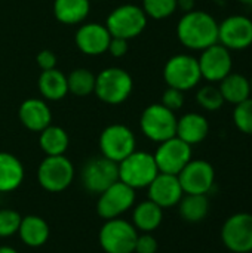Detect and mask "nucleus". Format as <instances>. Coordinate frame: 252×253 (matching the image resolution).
<instances>
[{
	"mask_svg": "<svg viewBox=\"0 0 252 253\" xmlns=\"http://www.w3.org/2000/svg\"><path fill=\"white\" fill-rule=\"evenodd\" d=\"M107 50H108L114 58H122V56H125L126 52H128V40H126V39H120V37H111Z\"/></svg>",
	"mask_w": 252,
	"mask_h": 253,
	"instance_id": "e433bc0d",
	"label": "nucleus"
},
{
	"mask_svg": "<svg viewBox=\"0 0 252 253\" xmlns=\"http://www.w3.org/2000/svg\"><path fill=\"white\" fill-rule=\"evenodd\" d=\"M82 185L92 194H101L110 185L119 181V165L113 160L101 157L89 159L80 172Z\"/></svg>",
	"mask_w": 252,
	"mask_h": 253,
	"instance_id": "9d476101",
	"label": "nucleus"
},
{
	"mask_svg": "<svg viewBox=\"0 0 252 253\" xmlns=\"http://www.w3.org/2000/svg\"><path fill=\"white\" fill-rule=\"evenodd\" d=\"M209 133V123L206 117L198 113H187L177 120L175 136L189 145H196L205 141Z\"/></svg>",
	"mask_w": 252,
	"mask_h": 253,
	"instance_id": "aec40b11",
	"label": "nucleus"
},
{
	"mask_svg": "<svg viewBox=\"0 0 252 253\" xmlns=\"http://www.w3.org/2000/svg\"><path fill=\"white\" fill-rule=\"evenodd\" d=\"M36 62L37 65L42 68V71H46V70H52L55 68L56 65V56L52 50L49 49H43L37 53L36 56Z\"/></svg>",
	"mask_w": 252,
	"mask_h": 253,
	"instance_id": "c9c22d12",
	"label": "nucleus"
},
{
	"mask_svg": "<svg viewBox=\"0 0 252 253\" xmlns=\"http://www.w3.org/2000/svg\"><path fill=\"white\" fill-rule=\"evenodd\" d=\"M101 156L117 165L137 150V139L134 132L125 125H110L100 135Z\"/></svg>",
	"mask_w": 252,
	"mask_h": 253,
	"instance_id": "6e6552de",
	"label": "nucleus"
},
{
	"mask_svg": "<svg viewBox=\"0 0 252 253\" xmlns=\"http://www.w3.org/2000/svg\"><path fill=\"white\" fill-rule=\"evenodd\" d=\"M143 10L153 19H163L171 16L178 7L177 0H143Z\"/></svg>",
	"mask_w": 252,
	"mask_h": 253,
	"instance_id": "c756f323",
	"label": "nucleus"
},
{
	"mask_svg": "<svg viewBox=\"0 0 252 253\" xmlns=\"http://www.w3.org/2000/svg\"><path fill=\"white\" fill-rule=\"evenodd\" d=\"M220 92L223 95L224 102H230L233 105H238L244 102L245 99L251 98V84L250 80L238 73L227 74L220 82Z\"/></svg>",
	"mask_w": 252,
	"mask_h": 253,
	"instance_id": "a878e982",
	"label": "nucleus"
},
{
	"mask_svg": "<svg viewBox=\"0 0 252 253\" xmlns=\"http://www.w3.org/2000/svg\"><path fill=\"white\" fill-rule=\"evenodd\" d=\"M134 89V80L131 74L119 67L104 68L95 79L97 96L110 105L125 102Z\"/></svg>",
	"mask_w": 252,
	"mask_h": 253,
	"instance_id": "f03ea898",
	"label": "nucleus"
},
{
	"mask_svg": "<svg viewBox=\"0 0 252 253\" xmlns=\"http://www.w3.org/2000/svg\"><path fill=\"white\" fill-rule=\"evenodd\" d=\"M74 179L73 163L62 156H46L37 169V181L40 187L49 193H61L67 190Z\"/></svg>",
	"mask_w": 252,
	"mask_h": 253,
	"instance_id": "423d86ee",
	"label": "nucleus"
},
{
	"mask_svg": "<svg viewBox=\"0 0 252 253\" xmlns=\"http://www.w3.org/2000/svg\"><path fill=\"white\" fill-rule=\"evenodd\" d=\"M198 62L201 68V76L208 82H221L227 74L232 73L233 67L230 50L220 43L203 49Z\"/></svg>",
	"mask_w": 252,
	"mask_h": 253,
	"instance_id": "dca6fc26",
	"label": "nucleus"
},
{
	"mask_svg": "<svg viewBox=\"0 0 252 253\" xmlns=\"http://www.w3.org/2000/svg\"><path fill=\"white\" fill-rule=\"evenodd\" d=\"M0 253H18V251L10 246H0Z\"/></svg>",
	"mask_w": 252,
	"mask_h": 253,
	"instance_id": "58836bf2",
	"label": "nucleus"
},
{
	"mask_svg": "<svg viewBox=\"0 0 252 253\" xmlns=\"http://www.w3.org/2000/svg\"><path fill=\"white\" fill-rule=\"evenodd\" d=\"M184 194H208L215 184V170L206 160H190L177 175Z\"/></svg>",
	"mask_w": 252,
	"mask_h": 253,
	"instance_id": "4468645a",
	"label": "nucleus"
},
{
	"mask_svg": "<svg viewBox=\"0 0 252 253\" xmlns=\"http://www.w3.org/2000/svg\"><path fill=\"white\" fill-rule=\"evenodd\" d=\"M242 4H247V6H252V0H239Z\"/></svg>",
	"mask_w": 252,
	"mask_h": 253,
	"instance_id": "ea45409f",
	"label": "nucleus"
},
{
	"mask_svg": "<svg viewBox=\"0 0 252 253\" xmlns=\"http://www.w3.org/2000/svg\"><path fill=\"white\" fill-rule=\"evenodd\" d=\"M153 157L160 173L178 175L192 160V145L174 136L160 142Z\"/></svg>",
	"mask_w": 252,
	"mask_h": 253,
	"instance_id": "ddd939ff",
	"label": "nucleus"
},
{
	"mask_svg": "<svg viewBox=\"0 0 252 253\" xmlns=\"http://www.w3.org/2000/svg\"><path fill=\"white\" fill-rule=\"evenodd\" d=\"M177 120L178 119L175 117V113L165 105L151 104L143 111L140 117V127L150 141L160 144L175 136Z\"/></svg>",
	"mask_w": 252,
	"mask_h": 253,
	"instance_id": "39448f33",
	"label": "nucleus"
},
{
	"mask_svg": "<svg viewBox=\"0 0 252 253\" xmlns=\"http://www.w3.org/2000/svg\"><path fill=\"white\" fill-rule=\"evenodd\" d=\"M18 236L21 242L28 248H40L43 246L50 236L49 224L37 215H27L22 216Z\"/></svg>",
	"mask_w": 252,
	"mask_h": 253,
	"instance_id": "4be33fe9",
	"label": "nucleus"
},
{
	"mask_svg": "<svg viewBox=\"0 0 252 253\" xmlns=\"http://www.w3.org/2000/svg\"><path fill=\"white\" fill-rule=\"evenodd\" d=\"M22 216L13 209H0V237L7 239L18 234Z\"/></svg>",
	"mask_w": 252,
	"mask_h": 253,
	"instance_id": "473e14b6",
	"label": "nucleus"
},
{
	"mask_svg": "<svg viewBox=\"0 0 252 253\" xmlns=\"http://www.w3.org/2000/svg\"><path fill=\"white\" fill-rule=\"evenodd\" d=\"M39 144L42 151L46 156H62L65 154L70 139L67 132L59 127V126H53L49 125L48 127H45L42 132H39Z\"/></svg>",
	"mask_w": 252,
	"mask_h": 253,
	"instance_id": "cd10ccee",
	"label": "nucleus"
},
{
	"mask_svg": "<svg viewBox=\"0 0 252 253\" xmlns=\"http://www.w3.org/2000/svg\"><path fill=\"white\" fill-rule=\"evenodd\" d=\"M19 122L31 132H42L52 122V113L48 104L39 98L25 99L18 110Z\"/></svg>",
	"mask_w": 252,
	"mask_h": 253,
	"instance_id": "6ab92c4d",
	"label": "nucleus"
},
{
	"mask_svg": "<svg viewBox=\"0 0 252 253\" xmlns=\"http://www.w3.org/2000/svg\"><path fill=\"white\" fill-rule=\"evenodd\" d=\"M111 34L104 24L88 22L79 27L76 33V44L85 55H101L107 52Z\"/></svg>",
	"mask_w": 252,
	"mask_h": 253,
	"instance_id": "a211bd4d",
	"label": "nucleus"
},
{
	"mask_svg": "<svg viewBox=\"0 0 252 253\" xmlns=\"http://www.w3.org/2000/svg\"><path fill=\"white\" fill-rule=\"evenodd\" d=\"M163 221V209L151 200L138 203L132 212V225L137 231L151 233L160 227Z\"/></svg>",
	"mask_w": 252,
	"mask_h": 253,
	"instance_id": "5701e85b",
	"label": "nucleus"
},
{
	"mask_svg": "<svg viewBox=\"0 0 252 253\" xmlns=\"http://www.w3.org/2000/svg\"><path fill=\"white\" fill-rule=\"evenodd\" d=\"M159 169L154 157L146 151H134L119 163V181L134 190L147 188L157 176Z\"/></svg>",
	"mask_w": 252,
	"mask_h": 253,
	"instance_id": "7ed1b4c3",
	"label": "nucleus"
},
{
	"mask_svg": "<svg viewBox=\"0 0 252 253\" xmlns=\"http://www.w3.org/2000/svg\"><path fill=\"white\" fill-rule=\"evenodd\" d=\"M233 122L242 133L252 135V98L245 99L235 107Z\"/></svg>",
	"mask_w": 252,
	"mask_h": 253,
	"instance_id": "2f4dec72",
	"label": "nucleus"
},
{
	"mask_svg": "<svg viewBox=\"0 0 252 253\" xmlns=\"http://www.w3.org/2000/svg\"><path fill=\"white\" fill-rule=\"evenodd\" d=\"M218 42L229 50H244L252 44V21L233 15L218 24Z\"/></svg>",
	"mask_w": 252,
	"mask_h": 253,
	"instance_id": "2eb2a0df",
	"label": "nucleus"
},
{
	"mask_svg": "<svg viewBox=\"0 0 252 253\" xmlns=\"http://www.w3.org/2000/svg\"><path fill=\"white\" fill-rule=\"evenodd\" d=\"M160 104L175 113L177 110H180L184 105V92L174 89V87H168L162 95Z\"/></svg>",
	"mask_w": 252,
	"mask_h": 253,
	"instance_id": "72a5a7b5",
	"label": "nucleus"
},
{
	"mask_svg": "<svg viewBox=\"0 0 252 253\" xmlns=\"http://www.w3.org/2000/svg\"><path fill=\"white\" fill-rule=\"evenodd\" d=\"M25 170L21 160L10 153H0V194L12 193L24 182Z\"/></svg>",
	"mask_w": 252,
	"mask_h": 253,
	"instance_id": "412c9836",
	"label": "nucleus"
},
{
	"mask_svg": "<svg viewBox=\"0 0 252 253\" xmlns=\"http://www.w3.org/2000/svg\"><path fill=\"white\" fill-rule=\"evenodd\" d=\"M177 206L180 216L190 224L202 222L209 213V200L206 194H184Z\"/></svg>",
	"mask_w": 252,
	"mask_h": 253,
	"instance_id": "bb28decb",
	"label": "nucleus"
},
{
	"mask_svg": "<svg viewBox=\"0 0 252 253\" xmlns=\"http://www.w3.org/2000/svg\"><path fill=\"white\" fill-rule=\"evenodd\" d=\"M196 101L202 108H205L208 111H217L224 104V99H223L220 89L212 86V84H206V86L201 87L198 90Z\"/></svg>",
	"mask_w": 252,
	"mask_h": 253,
	"instance_id": "7c9ffc66",
	"label": "nucleus"
},
{
	"mask_svg": "<svg viewBox=\"0 0 252 253\" xmlns=\"http://www.w3.org/2000/svg\"><path fill=\"white\" fill-rule=\"evenodd\" d=\"M147 190H149V200L154 202L162 209H169L177 206L181 197L184 196L178 176L169 173H160V172L151 181Z\"/></svg>",
	"mask_w": 252,
	"mask_h": 253,
	"instance_id": "f3484780",
	"label": "nucleus"
},
{
	"mask_svg": "<svg viewBox=\"0 0 252 253\" xmlns=\"http://www.w3.org/2000/svg\"><path fill=\"white\" fill-rule=\"evenodd\" d=\"M138 237L132 222L114 218L104 222L100 230L98 240L105 253H134Z\"/></svg>",
	"mask_w": 252,
	"mask_h": 253,
	"instance_id": "0eeeda50",
	"label": "nucleus"
},
{
	"mask_svg": "<svg viewBox=\"0 0 252 253\" xmlns=\"http://www.w3.org/2000/svg\"><path fill=\"white\" fill-rule=\"evenodd\" d=\"M157 248L159 246L156 237H153L151 233H143L137 237L134 253H156Z\"/></svg>",
	"mask_w": 252,
	"mask_h": 253,
	"instance_id": "f704fd0d",
	"label": "nucleus"
},
{
	"mask_svg": "<svg viewBox=\"0 0 252 253\" xmlns=\"http://www.w3.org/2000/svg\"><path fill=\"white\" fill-rule=\"evenodd\" d=\"M147 25V15L141 6L137 4H120L110 12L105 21V27L111 37L135 39L140 36Z\"/></svg>",
	"mask_w": 252,
	"mask_h": 253,
	"instance_id": "20e7f679",
	"label": "nucleus"
},
{
	"mask_svg": "<svg viewBox=\"0 0 252 253\" xmlns=\"http://www.w3.org/2000/svg\"><path fill=\"white\" fill-rule=\"evenodd\" d=\"M37 86L43 98L49 101H59L68 93L67 76L56 68L42 71Z\"/></svg>",
	"mask_w": 252,
	"mask_h": 253,
	"instance_id": "393cba45",
	"label": "nucleus"
},
{
	"mask_svg": "<svg viewBox=\"0 0 252 253\" xmlns=\"http://www.w3.org/2000/svg\"><path fill=\"white\" fill-rule=\"evenodd\" d=\"M250 84H251V93H252V77H251V80H250Z\"/></svg>",
	"mask_w": 252,
	"mask_h": 253,
	"instance_id": "a19ab883",
	"label": "nucleus"
},
{
	"mask_svg": "<svg viewBox=\"0 0 252 253\" xmlns=\"http://www.w3.org/2000/svg\"><path fill=\"white\" fill-rule=\"evenodd\" d=\"M91 10V0H55L53 15L65 25L80 24L86 19Z\"/></svg>",
	"mask_w": 252,
	"mask_h": 253,
	"instance_id": "b1692460",
	"label": "nucleus"
},
{
	"mask_svg": "<svg viewBox=\"0 0 252 253\" xmlns=\"http://www.w3.org/2000/svg\"><path fill=\"white\" fill-rule=\"evenodd\" d=\"M221 242L232 253H252V213L229 216L221 228Z\"/></svg>",
	"mask_w": 252,
	"mask_h": 253,
	"instance_id": "9b49d317",
	"label": "nucleus"
},
{
	"mask_svg": "<svg viewBox=\"0 0 252 253\" xmlns=\"http://www.w3.org/2000/svg\"><path fill=\"white\" fill-rule=\"evenodd\" d=\"M195 1L193 0H177V7H180L184 12H190L193 10Z\"/></svg>",
	"mask_w": 252,
	"mask_h": 253,
	"instance_id": "4c0bfd02",
	"label": "nucleus"
},
{
	"mask_svg": "<svg viewBox=\"0 0 252 253\" xmlns=\"http://www.w3.org/2000/svg\"><path fill=\"white\" fill-rule=\"evenodd\" d=\"M134 203L135 190L122 181H117L100 194L97 202V213L105 221L120 218V215L134 206Z\"/></svg>",
	"mask_w": 252,
	"mask_h": 253,
	"instance_id": "f8f14e48",
	"label": "nucleus"
},
{
	"mask_svg": "<svg viewBox=\"0 0 252 253\" xmlns=\"http://www.w3.org/2000/svg\"><path fill=\"white\" fill-rule=\"evenodd\" d=\"M163 79L168 87H174L183 92L193 89L202 79L198 59L186 53L174 55L165 64Z\"/></svg>",
	"mask_w": 252,
	"mask_h": 253,
	"instance_id": "1a4fd4ad",
	"label": "nucleus"
},
{
	"mask_svg": "<svg viewBox=\"0 0 252 253\" xmlns=\"http://www.w3.org/2000/svg\"><path fill=\"white\" fill-rule=\"evenodd\" d=\"M178 40L189 49L203 50L218 43V22L208 12H186L177 25Z\"/></svg>",
	"mask_w": 252,
	"mask_h": 253,
	"instance_id": "f257e3e1",
	"label": "nucleus"
},
{
	"mask_svg": "<svg viewBox=\"0 0 252 253\" xmlns=\"http://www.w3.org/2000/svg\"><path fill=\"white\" fill-rule=\"evenodd\" d=\"M95 79L97 76L88 70V68H76L67 76V84L68 92H71L74 96L83 98L95 90Z\"/></svg>",
	"mask_w": 252,
	"mask_h": 253,
	"instance_id": "c85d7f7f",
	"label": "nucleus"
}]
</instances>
